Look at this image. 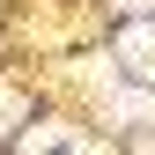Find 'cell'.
<instances>
[{
    "instance_id": "obj_1",
    "label": "cell",
    "mask_w": 155,
    "mask_h": 155,
    "mask_svg": "<svg viewBox=\"0 0 155 155\" xmlns=\"http://www.w3.org/2000/svg\"><path fill=\"white\" fill-rule=\"evenodd\" d=\"M118 52H126V67H140V74H155V22H133V30L118 37Z\"/></svg>"
},
{
    "instance_id": "obj_2",
    "label": "cell",
    "mask_w": 155,
    "mask_h": 155,
    "mask_svg": "<svg viewBox=\"0 0 155 155\" xmlns=\"http://www.w3.org/2000/svg\"><path fill=\"white\" fill-rule=\"evenodd\" d=\"M111 111H118V118H140V111H148V96H140V89H118V104H111Z\"/></svg>"
}]
</instances>
